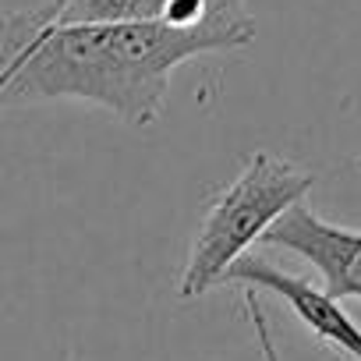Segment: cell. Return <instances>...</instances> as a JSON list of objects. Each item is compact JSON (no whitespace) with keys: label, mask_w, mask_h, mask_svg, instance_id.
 <instances>
[{"label":"cell","mask_w":361,"mask_h":361,"mask_svg":"<svg viewBox=\"0 0 361 361\" xmlns=\"http://www.w3.org/2000/svg\"><path fill=\"white\" fill-rule=\"evenodd\" d=\"M312 185L315 173L305 166L273 152H252L241 173L213 199L192 238L188 262L180 273V298H202L224 283L227 269L248 255V248L262 241L287 209L305 202Z\"/></svg>","instance_id":"7a4b0ae2"},{"label":"cell","mask_w":361,"mask_h":361,"mask_svg":"<svg viewBox=\"0 0 361 361\" xmlns=\"http://www.w3.org/2000/svg\"><path fill=\"white\" fill-rule=\"evenodd\" d=\"M166 0H54L47 8L50 22H131V18H159Z\"/></svg>","instance_id":"5b68a950"},{"label":"cell","mask_w":361,"mask_h":361,"mask_svg":"<svg viewBox=\"0 0 361 361\" xmlns=\"http://www.w3.org/2000/svg\"><path fill=\"white\" fill-rule=\"evenodd\" d=\"M255 25L241 0H220L195 29L163 18L68 22L36 11H0V110L11 103L82 99L131 128L159 121L170 75L202 54L241 50Z\"/></svg>","instance_id":"6da1fadb"},{"label":"cell","mask_w":361,"mask_h":361,"mask_svg":"<svg viewBox=\"0 0 361 361\" xmlns=\"http://www.w3.org/2000/svg\"><path fill=\"white\" fill-rule=\"evenodd\" d=\"M224 283H241L248 290H269L276 294L322 343L336 347L340 354L361 361V326L340 308V301H333L322 287H312L301 276H290L283 269H276L273 262H266L262 255H241Z\"/></svg>","instance_id":"277c9868"},{"label":"cell","mask_w":361,"mask_h":361,"mask_svg":"<svg viewBox=\"0 0 361 361\" xmlns=\"http://www.w3.org/2000/svg\"><path fill=\"white\" fill-rule=\"evenodd\" d=\"M269 248H283L312 262L322 276V290L333 301H361V231L326 224L315 209L298 202L262 238Z\"/></svg>","instance_id":"3957f363"}]
</instances>
